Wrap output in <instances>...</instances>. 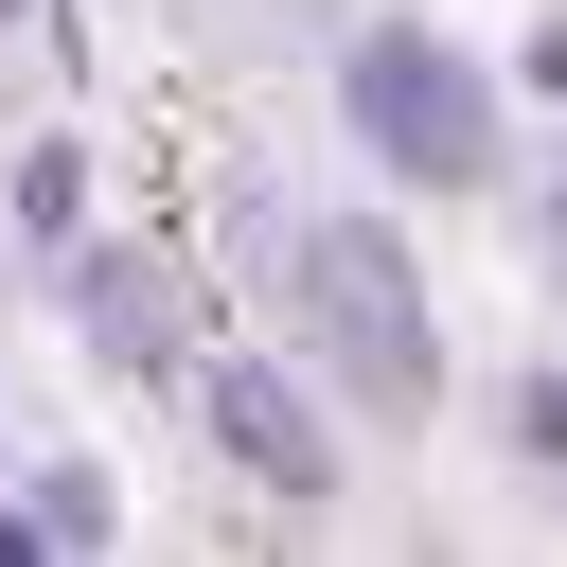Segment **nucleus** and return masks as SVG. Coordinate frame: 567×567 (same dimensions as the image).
I'll return each mask as SVG.
<instances>
[{
	"label": "nucleus",
	"mask_w": 567,
	"mask_h": 567,
	"mask_svg": "<svg viewBox=\"0 0 567 567\" xmlns=\"http://www.w3.org/2000/svg\"><path fill=\"white\" fill-rule=\"evenodd\" d=\"M301 319H319V354H337L354 408H425V390H443L425 284H408V248H390L372 213H319V230H301Z\"/></svg>",
	"instance_id": "obj_1"
},
{
	"label": "nucleus",
	"mask_w": 567,
	"mask_h": 567,
	"mask_svg": "<svg viewBox=\"0 0 567 567\" xmlns=\"http://www.w3.org/2000/svg\"><path fill=\"white\" fill-rule=\"evenodd\" d=\"M337 89H354V142H372L390 177H496V89H478L443 35H354Z\"/></svg>",
	"instance_id": "obj_2"
},
{
	"label": "nucleus",
	"mask_w": 567,
	"mask_h": 567,
	"mask_svg": "<svg viewBox=\"0 0 567 567\" xmlns=\"http://www.w3.org/2000/svg\"><path fill=\"white\" fill-rule=\"evenodd\" d=\"M213 443H230L266 496H337V443H319V408H301L284 372H248V354L213 372Z\"/></svg>",
	"instance_id": "obj_3"
},
{
	"label": "nucleus",
	"mask_w": 567,
	"mask_h": 567,
	"mask_svg": "<svg viewBox=\"0 0 567 567\" xmlns=\"http://www.w3.org/2000/svg\"><path fill=\"white\" fill-rule=\"evenodd\" d=\"M71 301H89V337H106V354H177V284H159L142 248H89V266H71Z\"/></svg>",
	"instance_id": "obj_4"
},
{
	"label": "nucleus",
	"mask_w": 567,
	"mask_h": 567,
	"mask_svg": "<svg viewBox=\"0 0 567 567\" xmlns=\"http://www.w3.org/2000/svg\"><path fill=\"white\" fill-rule=\"evenodd\" d=\"M514 425H532V461H567V372H532V408H514Z\"/></svg>",
	"instance_id": "obj_5"
},
{
	"label": "nucleus",
	"mask_w": 567,
	"mask_h": 567,
	"mask_svg": "<svg viewBox=\"0 0 567 567\" xmlns=\"http://www.w3.org/2000/svg\"><path fill=\"white\" fill-rule=\"evenodd\" d=\"M18 549H35V514H0V567H18Z\"/></svg>",
	"instance_id": "obj_6"
},
{
	"label": "nucleus",
	"mask_w": 567,
	"mask_h": 567,
	"mask_svg": "<svg viewBox=\"0 0 567 567\" xmlns=\"http://www.w3.org/2000/svg\"><path fill=\"white\" fill-rule=\"evenodd\" d=\"M0 18H18V0H0Z\"/></svg>",
	"instance_id": "obj_7"
}]
</instances>
